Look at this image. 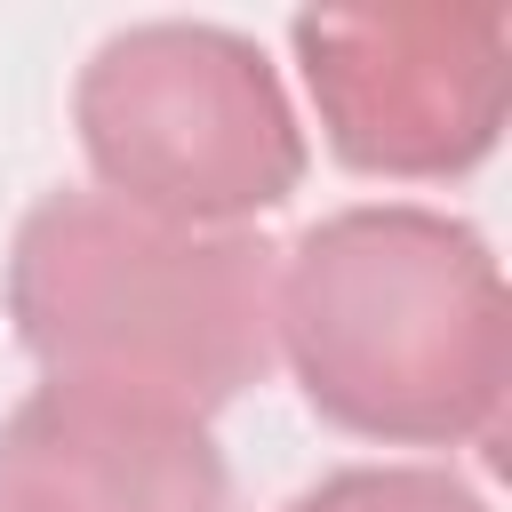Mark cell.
Listing matches in <instances>:
<instances>
[{
	"instance_id": "cell-1",
	"label": "cell",
	"mask_w": 512,
	"mask_h": 512,
	"mask_svg": "<svg viewBox=\"0 0 512 512\" xmlns=\"http://www.w3.org/2000/svg\"><path fill=\"white\" fill-rule=\"evenodd\" d=\"M280 360L320 424L384 448L496 440L512 304L488 240L416 200L336 208L280 248Z\"/></svg>"
},
{
	"instance_id": "cell-2",
	"label": "cell",
	"mask_w": 512,
	"mask_h": 512,
	"mask_svg": "<svg viewBox=\"0 0 512 512\" xmlns=\"http://www.w3.org/2000/svg\"><path fill=\"white\" fill-rule=\"evenodd\" d=\"M272 296V240L184 232L104 192H48L8 248L16 344L56 384L136 392L200 424L272 376Z\"/></svg>"
},
{
	"instance_id": "cell-3",
	"label": "cell",
	"mask_w": 512,
	"mask_h": 512,
	"mask_svg": "<svg viewBox=\"0 0 512 512\" xmlns=\"http://www.w3.org/2000/svg\"><path fill=\"white\" fill-rule=\"evenodd\" d=\"M72 128L104 200L184 232H240L280 208L312 160L264 48L184 16L96 40L72 80Z\"/></svg>"
},
{
	"instance_id": "cell-4",
	"label": "cell",
	"mask_w": 512,
	"mask_h": 512,
	"mask_svg": "<svg viewBox=\"0 0 512 512\" xmlns=\"http://www.w3.org/2000/svg\"><path fill=\"white\" fill-rule=\"evenodd\" d=\"M320 136L344 168L392 184L472 176L512 104L504 8H304L288 24Z\"/></svg>"
},
{
	"instance_id": "cell-5",
	"label": "cell",
	"mask_w": 512,
	"mask_h": 512,
	"mask_svg": "<svg viewBox=\"0 0 512 512\" xmlns=\"http://www.w3.org/2000/svg\"><path fill=\"white\" fill-rule=\"evenodd\" d=\"M0 512H232V480L200 416L48 376L0 416Z\"/></svg>"
},
{
	"instance_id": "cell-6",
	"label": "cell",
	"mask_w": 512,
	"mask_h": 512,
	"mask_svg": "<svg viewBox=\"0 0 512 512\" xmlns=\"http://www.w3.org/2000/svg\"><path fill=\"white\" fill-rule=\"evenodd\" d=\"M288 512H488V496L440 464H352L312 480Z\"/></svg>"
}]
</instances>
